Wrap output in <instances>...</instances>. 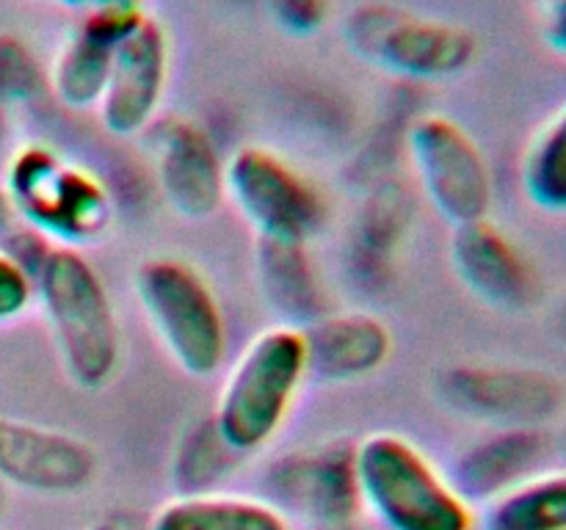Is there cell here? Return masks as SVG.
Returning <instances> with one entry per match:
<instances>
[{
    "label": "cell",
    "mask_w": 566,
    "mask_h": 530,
    "mask_svg": "<svg viewBox=\"0 0 566 530\" xmlns=\"http://www.w3.org/2000/svg\"><path fill=\"white\" fill-rule=\"evenodd\" d=\"M481 530H566V469L536 473L490 500Z\"/></svg>",
    "instance_id": "ac0fdd59"
},
{
    "label": "cell",
    "mask_w": 566,
    "mask_h": 530,
    "mask_svg": "<svg viewBox=\"0 0 566 530\" xmlns=\"http://www.w3.org/2000/svg\"><path fill=\"white\" fill-rule=\"evenodd\" d=\"M346 42L368 64L415 81L462 75L479 53V42L468 28L390 3L359 6L346 20Z\"/></svg>",
    "instance_id": "8992f818"
},
{
    "label": "cell",
    "mask_w": 566,
    "mask_h": 530,
    "mask_svg": "<svg viewBox=\"0 0 566 530\" xmlns=\"http://www.w3.org/2000/svg\"><path fill=\"white\" fill-rule=\"evenodd\" d=\"M155 180L182 219L208 221L227 199V163L219 147L197 121L186 116L155 119L147 130Z\"/></svg>",
    "instance_id": "30bf717a"
},
{
    "label": "cell",
    "mask_w": 566,
    "mask_h": 530,
    "mask_svg": "<svg viewBox=\"0 0 566 530\" xmlns=\"http://www.w3.org/2000/svg\"><path fill=\"white\" fill-rule=\"evenodd\" d=\"M542 3H545V6H553V3H556V0H542Z\"/></svg>",
    "instance_id": "f1b7e54d"
},
{
    "label": "cell",
    "mask_w": 566,
    "mask_h": 530,
    "mask_svg": "<svg viewBox=\"0 0 566 530\" xmlns=\"http://www.w3.org/2000/svg\"><path fill=\"white\" fill-rule=\"evenodd\" d=\"M97 475V453L81 436L0 414V484L36 495H75Z\"/></svg>",
    "instance_id": "7c38bea8"
},
{
    "label": "cell",
    "mask_w": 566,
    "mask_h": 530,
    "mask_svg": "<svg viewBox=\"0 0 566 530\" xmlns=\"http://www.w3.org/2000/svg\"><path fill=\"white\" fill-rule=\"evenodd\" d=\"M291 491L321 522H348L363 506L354 475V451H321L293 467Z\"/></svg>",
    "instance_id": "d6986e66"
},
{
    "label": "cell",
    "mask_w": 566,
    "mask_h": 530,
    "mask_svg": "<svg viewBox=\"0 0 566 530\" xmlns=\"http://www.w3.org/2000/svg\"><path fill=\"white\" fill-rule=\"evenodd\" d=\"M260 293L285 326L307 329L326 315V293L321 287L307 246L302 243L258 241Z\"/></svg>",
    "instance_id": "2e32d148"
},
{
    "label": "cell",
    "mask_w": 566,
    "mask_h": 530,
    "mask_svg": "<svg viewBox=\"0 0 566 530\" xmlns=\"http://www.w3.org/2000/svg\"><path fill=\"white\" fill-rule=\"evenodd\" d=\"M310 375L307 340L296 326H271L241 351L221 384L213 428L232 453L269 445L293 412Z\"/></svg>",
    "instance_id": "7a4b0ae2"
},
{
    "label": "cell",
    "mask_w": 566,
    "mask_h": 530,
    "mask_svg": "<svg viewBox=\"0 0 566 530\" xmlns=\"http://www.w3.org/2000/svg\"><path fill=\"white\" fill-rule=\"evenodd\" d=\"M6 99L0 97V152H3V141H6Z\"/></svg>",
    "instance_id": "d4e9b609"
},
{
    "label": "cell",
    "mask_w": 566,
    "mask_h": 530,
    "mask_svg": "<svg viewBox=\"0 0 566 530\" xmlns=\"http://www.w3.org/2000/svg\"><path fill=\"white\" fill-rule=\"evenodd\" d=\"M36 298V285L28 265L0 248V324L22 318Z\"/></svg>",
    "instance_id": "7402d4cb"
},
{
    "label": "cell",
    "mask_w": 566,
    "mask_h": 530,
    "mask_svg": "<svg viewBox=\"0 0 566 530\" xmlns=\"http://www.w3.org/2000/svg\"><path fill=\"white\" fill-rule=\"evenodd\" d=\"M359 502L387 530H473L475 511L412 439L390 431L354 447Z\"/></svg>",
    "instance_id": "3957f363"
},
{
    "label": "cell",
    "mask_w": 566,
    "mask_h": 530,
    "mask_svg": "<svg viewBox=\"0 0 566 530\" xmlns=\"http://www.w3.org/2000/svg\"><path fill=\"white\" fill-rule=\"evenodd\" d=\"M547 453L551 439L542 428H495L459 453L451 484L470 506H486L497 495L539 473Z\"/></svg>",
    "instance_id": "5bb4252c"
},
{
    "label": "cell",
    "mask_w": 566,
    "mask_h": 530,
    "mask_svg": "<svg viewBox=\"0 0 566 530\" xmlns=\"http://www.w3.org/2000/svg\"><path fill=\"white\" fill-rule=\"evenodd\" d=\"M33 285L72 384L108 386L122 364V331L97 268L81 248L50 246L33 265Z\"/></svg>",
    "instance_id": "6da1fadb"
},
{
    "label": "cell",
    "mask_w": 566,
    "mask_h": 530,
    "mask_svg": "<svg viewBox=\"0 0 566 530\" xmlns=\"http://www.w3.org/2000/svg\"><path fill=\"white\" fill-rule=\"evenodd\" d=\"M442 401L495 428H545L566 406L562 381L547 370L462 364L442 375Z\"/></svg>",
    "instance_id": "9c48e42d"
},
{
    "label": "cell",
    "mask_w": 566,
    "mask_h": 530,
    "mask_svg": "<svg viewBox=\"0 0 566 530\" xmlns=\"http://www.w3.org/2000/svg\"><path fill=\"white\" fill-rule=\"evenodd\" d=\"M227 197L258 232V241L304 246L326 219L324 193L265 147H243L227 160Z\"/></svg>",
    "instance_id": "52a82bcc"
},
{
    "label": "cell",
    "mask_w": 566,
    "mask_h": 530,
    "mask_svg": "<svg viewBox=\"0 0 566 530\" xmlns=\"http://www.w3.org/2000/svg\"><path fill=\"white\" fill-rule=\"evenodd\" d=\"M307 340L310 375L326 381H357L374 375L392 353V335L370 312H337L310 324Z\"/></svg>",
    "instance_id": "9a60e30c"
},
{
    "label": "cell",
    "mask_w": 566,
    "mask_h": 530,
    "mask_svg": "<svg viewBox=\"0 0 566 530\" xmlns=\"http://www.w3.org/2000/svg\"><path fill=\"white\" fill-rule=\"evenodd\" d=\"M545 42L551 44V50L566 55V0H556L553 6H547Z\"/></svg>",
    "instance_id": "cb8c5ba5"
},
{
    "label": "cell",
    "mask_w": 566,
    "mask_h": 530,
    "mask_svg": "<svg viewBox=\"0 0 566 530\" xmlns=\"http://www.w3.org/2000/svg\"><path fill=\"white\" fill-rule=\"evenodd\" d=\"M92 530H122V528H114V524H97V528H92Z\"/></svg>",
    "instance_id": "83f0119b"
},
{
    "label": "cell",
    "mask_w": 566,
    "mask_h": 530,
    "mask_svg": "<svg viewBox=\"0 0 566 530\" xmlns=\"http://www.w3.org/2000/svg\"><path fill=\"white\" fill-rule=\"evenodd\" d=\"M136 296L177 368L208 379L227 357V324L210 282L180 257H147L138 263Z\"/></svg>",
    "instance_id": "5b68a950"
},
{
    "label": "cell",
    "mask_w": 566,
    "mask_h": 530,
    "mask_svg": "<svg viewBox=\"0 0 566 530\" xmlns=\"http://www.w3.org/2000/svg\"><path fill=\"white\" fill-rule=\"evenodd\" d=\"M42 86V72L31 50L14 36H0V97L6 103L28 99Z\"/></svg>",
    "instance_id": "44dd1931"
},
{
    "label": "cell",
    "mask_w": 566,
    "mask_h": 530,
    "mask_svg": "<svg viewBox=\"0 0 566 530\" xmlns=\"http://www.w3.org/2000/svg\"><path fill=\"white\" fill-rule=\"evenodd\" d=\"M451 259L473 296L503 312H525L539 301V276L517 243L490 219L457 226Z\"/></svg>",
    "instance_id": "4fadbf2b"
},
{
    "label": "cell",
    "mask_w": 566,
    "mask_h": 530,
    "mask_svg": "<svg viewBox=\"0 0 566 530\" xmlns=\"http://www.w3.org/2000/svg\"><path fill=\"white\" fill-rule=\"evenodd\" d=\"M59 3L72 6V9H83V11H86L88 6H94V3H97V0H59Z\"/></svg>",
    "instance_id": "484cf974"
},
{
    "label": "cell",
    "mask_w": 566,
    "mask_h": 530,
    "mask_svg": "<svg viewBox=\"0 0 566 530\" xmlns=\"http://www.w3.org/2000/svg\"><path fill=\"white\" fill-rule=\"evenodd\" d=\"M523 191L539 210L566 213V105L531 141L523 160Z\"/></svg>",
    "instance_id": "ffe728a7"
},
{
    "label": "cell",
    "mask_w": 566,
    "mask_h": 530,
    "mask_svg": "<svg viewBox=\"0 0 566 530\" xmlns=\"http://www.w3.org/2000/svg\"><path fill=\"white\" fill-rule=\"evenodd\" d=\"M9 219H14V215H11V210H9V204H6V199L0 197V226H3Z\"/></svg>",
    "instance_id": "4316f807"
},
{
    "label": "cell",
    "mask_w": 566,
    "mask_h": 530,
    "mask_svg": "<svg viewBox=\"0 0 566 530\" xmlns=\"http://www.w3.org/2000/svg\"><path fill=\"white\" fill-rule=\"evenodd\" d=\"M3 199L14 219L55 246H83L114 219L105 182L44 144H25L3 160Z\"/></svg>",
    "instance_id": "277c9868"
},
{
    "label": "cell",
    "mask_w": 566,
    "mask_h": 530,
    "mask_svg": "<svg viewBox=\"0 0 566 530\" xmlns=\"http://www.w3.org/2000/svg\"><path fill=\"white\" fill-rule=\"evenodd\" d=\"M171 75V44L153 14L116 47L103 97L99 121L111 136H142L158 119Z\"/></svg>",
    "instance_id": "8fae6325"
},
{
    "label": "cell",
    "mask_w": 566,
    "mask_h": 530,
    "mask_svg": "<svg viewBox=\"0 0 566 530\" xmlns=\"http://www.w3.org/2000/svg\"><path fill=\"white\" fill-rule=\"evenodd\" d=\"M409 158L429 202L453 226L490 219L492 169L473 136L442 114H423L407 132Z\"/></svg>",
    "instance_id": "ba28073f"
},
{
    "label": "cell",
    "mask_w": 566,
    "mask_h": 530,
    "mask_svg": "<svg viewBox=\"0 0 566 530\" xmlns=\"http://www.w3.org/2000/svg\"><path fill=\"white\" fill-rule=\"evenodd\" d=\"M276 25L293 36H310L329 17V0H269Z\"/></svg>",
    "instance_id": "603a6c76"
},
{
    "label": "cell",
    "mask_w": 566,
    "mask_h": 530,
    "mask_svg": "<svg viewBox=\"0 0 566 530\" xmlns=\"http://www.w3.org/2000/svg\"><path fill=\"white\" fill-rule=\"evenodd\" d=\"M149 530H291V522L282 508L258 497L191 491L164 502Z\"/></svg>",
    "instance_id": "e0dca14e"
}]
</instances>
